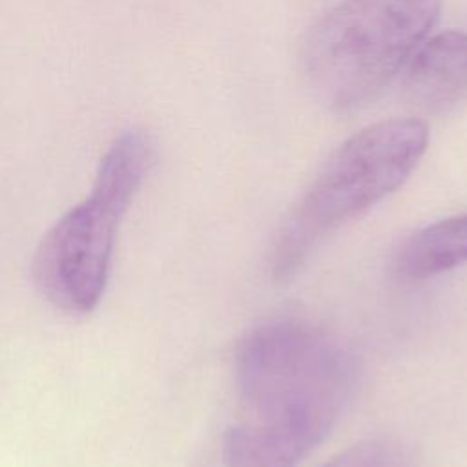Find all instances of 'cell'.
<instances>
[{
  "instance_id": "6",
  "label": "cell",
  "mask_w": 467,
  "mask_h": 467,
  "mask_svg": "<svg viewBox=\"0 0 467 467\" xmlns=\"http://www.w3.org/2000/svg\"><path fill=\"white\" fill-rule=\"evenodd\" d=\"M467 265V212L431 223L405 237L394 255V274L421 283Z\"/></svg>"
},
{
  "instance_id": "5",
  "label": "cell",
  "mask_w": 467,
  "mask_h": 467,
  "mask_svg": "<svg viewBox=\"0 0 467 467\" xmlns=\"http://www.w3.org/2000/svg\"><path fill=\"white\" fill-rule=\"evenodd\" d=\"M407 100L421 113H449L467 93V33L441 31L418 46L405 75Z\"/></svg>"
},
{
  "instance_id": "3",
  "label": "cell",
  "mask_w": 467,
  "mask_h": 467,
  "mask_svg": "<svg viewBox=\"0 0 467 467\" xmlns=\"http://www.w3.org/2000/svg\"><path fill=\"white\" fill-rule=\"evenodd\" d=\"M153 164L139 130L120 133L100 159L89 195L42 235L31 274L40 296L66 314H89L102 299L117 228Z\"/></svg>"
},
{
  "instance_id": "2",
  "label": "cell",
  "mask_w": 467,
  "mask_h": 467,
  "mask_svg": "<svg viewBox=\"0 0 467 467\" xmlns=\"http://www.w3.org/2000/svg\"><path fill=\"white\" fill-rule=\"evenodd\" d=\"M427 142L429 128L420 119L381 120L348 137L283 221L270 257L272 279L292 281L328 237L396 192Z\"/></svg>"
},
{
  "instance_id": "4",
  "label": "cell",
  "mask_w": 467,
  "mask_h": 467,
  "mask_svg": "<svg viewBox=\"0 0 467 467\" xmlns=\"http://www.w3.org/2000/svg\"><path fill=\"white\" fill-rule=\"evenodd\" d=\"M441 0H343L308 33L305 75L321 102L354 111L374 100L423 42Z\"/></svg>"
},
{
  "instance_id": "1",
  "label": "cell",
  "mask_w": 467,
  "mask_h": 467,
  "mask_svg": "<svg viewBox=\"0 0 467 467\" xmlns=\"http://www.w3.org/2000/svg\"><path fill=\"white\" fill-rule=\"evenodd\" d=\"M356 383V356L336 336L297 317L259 321L234 352L224 467H299L337 425Z\"/></svg>"
},
{
  "instance_id": "7",
  "label": "cell",
  "mask_w": 467,
  "mask_h": 467,
  "mask_svg": "<svg viewBox=\"0 0 467 467\" xmlns=\"http://www.w3.org/2000/svg\"><path fill=\"white\" fill-rule=\"evenodd\" d=\"M321 467H416V458L403 440L374 436L339 451Z\"/></svg>"
}]
</instances>
